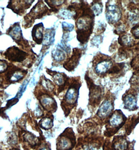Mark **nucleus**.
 Segmentation results:
<instances>
[{"mask_svg":"<svg viewBox=\"0 0 139 150\" xmlns=\"http://www.w3.org/2000/svg\"><path fill=\"white\" fill-rule=\"evenodd\" d=\"M102 3L100 1H94V3L92 4V7L90 8L92 11H93V13L96 16H98L102 13Z\"/></svg>","mask_w":139,"mask_h":150,"instance_id":"5701e85b","label":"nucleus"},{"mask_svg":"<svg viewBox=\"0 0 139 150\" xmlns=\"http://www.w3.org/2000/svg\"><path fill=\"white\" fill-rule=\"evenodd\" d=\"M81 84L76 80H74L68 87L65 96V100L69 104H74L77 102L79 94V89Z\"/></svg>","mask_w":139,"mask_h":150,"instance_id":"423d86ee","label":"nucleus"},{"mask_svg":"<svg viewBox=\"0 0 139 150\" xmlns=\"http://www.w3.org/2000/svg\"><path fill=\"white\" fill-rule=\"evenodd\" d=\"M112 67V62L111 59H103L99 60L95 67V71L99 75H103L108 72Z\"/></svg>","mask_w":139,"mask_h":150,"instance_id":"9b49d317","label":"nucleus"},{"mask_svg":"<svg viewBox=\"0 0 139 150\" xmlns=\"http://www.w3.org/2000/svg\"><path fill=\"white\" fill-rule=\"evenodd\" d=\"M40 101L42 107L47 110H50L53 108H56L55 106H56L54 99L48 95L42 96Z\"/></svg>","mask_w":139,"mask_h":150,"instance_id":"2eb2a0df","label":"nucleus"},{"mask_svg":"<svg viewBox=\"0 0 139 150\" xmlns=\"http://www.w3.org/2000/svg\"><path fill=\"white\" fill-rule=\"evenodd\" d=\"M85 79L88 85H89L90 100H99V98L102 95V87L94 84L92 80L88 76L87 74L86 75Z\"/></svg>","mask_w":139,"mask_h":150,"instance_id":"9d476101","label":"nucleus"},{"mask_svg":"<svg viewBox=\"0 0 139 150\" xmlns=\"http://www.w3.org/2000/svg\"><path fill=\"white\" fill-rule=\"evenodd\" d=\"M114 145L115 150H126L127 149L128 143L127 140L124 138H119L114 142Z\"/></svg>","mask_w":139,"mask_h":150,"instance_id":"4be33fe9","label":"nucleus"},{"mask_svg":"<svg viewBox=\"0 0 139 150\" xmlns=\"http://www.w3.org/2000/svg\"><path fill=\"white\" fill-rule=\"evenodd\" d=\"M49 11L50 10L42 1H38V3L35 5L30 12L24 17L25 25H28V27L30 25V26L35 20L41 18L46 15Z\"/></svg>","mask_w":139,"mask_h":150,"instance_id":"f03ea898","label":"nucleus"},{"mask_svg":"<svg viewBox=\"0 0 139 150\" xmlns=\"http://www.w3.org/2000/svg\"><path fill=\"white\" fill-rule=\"evenodd\" d=\"M83 1L82 15L76 22L77 39L82 45L87 42L93 31L95 15Z\"/></svg>","mask_w":139,"mask_h":150,"instance_id":"f257e3e1","label":"nucleus"},{"mask_svg":"<svg viewBox=\"0 0 139 150\" xmlns=\"http://www.w3.org/2000/svg\"><path fill=\"white\" fill-rule=\"evenodd\" d=\"M124 118H126L121 111L120 112H115L110 118V125L114 127H117L122 125V122L124 121Z\"/></svg>","mask_w":139,"mask_h":150,"instance_id":"f3484780","label":"nucleus"},{"mask_svg":"<svg viewBox=\"0 0 139 150\" xmlns=\"http://www.w3.org/2000/svg\"><path fill=\"white\" fill-rule=\"evenodd\" d=\"M118 42L121 46L129 47L132 45L133 40L130 35L126 34L122 35L121 37H120L118 39Z\"/></svg>","mask_w":139,"mask_h":150,"instance_id":"412c9836","label":"nucleus"},{"mask_svg":"<svg viewBox=\"0 0 139 150\" xmlns=\"http://www.w3.org/2000/svg\"><path fill=\"white\" fill-rule=\"evenodd\" d=\"M8 67L7 61L0 59V74L6 72Z\"/></svg>","mask_w":139,"mask_h":150,"instance_id":"cd10ccee","label":"nucleus"},{"mask_svg":"<svg viewBox=\"0 0 139 150\" xmlns=\"http://www.w3.org/2000/svg\"><path fill=\"white\" fill-rule=\"evenodd\" d=\"M82 55V50L78 48L73 49V54L64 64V67L68 71H73L78 66Z\"/></svg>","mask_w":139,"mask_h":150,"instance_id":"6e6552de","label":"nucleus"},{"mask_svg":"<svg viewBox=\"0 0 139 150\" xmlns=\"http://www.w3.org/2000/svg\"><path fill=\"white\" fill-rule=\"evenodd\" d=\"M102 38L101 36H96L93 38L91 40V44L94 46L98 47V45L102 42Z\"/></svg>","mask_w":139,"mask_h":150,"instance_id":"c756f323","label":"nucleus"},{"mask_svg":"<svg viewBox=\"0 0 139 150\" xmlns=\"http://www.w3.org/2000/svg\"><path fill=\"white\" fill-rule=\"evenodd\" d=\"M131 33L135 38L139 39V24L135 25L131 30Z\"/></svg>","mask_w":139,"mask_h":150,"instance_id":"7c9ffc66","label":"nucleus"},{"mask_svg":"<svg viewBox=\"0 0 139 150\" xmlns=\"http://www.w3.org/2000/svg\"><path fill=\"white\" fill-rule=\"evenodd\" d=\"M54 34L55 33L54 29H47L43 40L44 46H50L53 43Z\"/></svg>","mask_w":139,"mask_h":150,"instance_id":"6ab92c4d","label":"nucleus"},{"mask_svg":"<svg viewBox=\"0 0 139 150\" xmlns=\"http://www.w3.org/2000/svg\"><path fill=\"white\" fill-rule=\"evenodd\" d=\"M124 108L130 110H134L137 107V100L133 95L129 94L123 98Z\"/></svg>","mask_w":139,"mask_h":150,"instance_id":"dca6fc26","label":"nucleus"},{"mask_svg":"<svg viewBox=\"0 0 139 150\" xmlns=\"http://www.w3.org/2000/svg\"><path fill=\"white\" fill-rule=\"evenodd\" d=\"M66 51L61 45H59L52 51V57L54 60L57 62H60L64 60L66 58Z\"/></svg>","mask_w":139,"mask_h":150,"instance_id":"a211bd4d","label":"nucleus"},{"mask_svg":"<svg viewBox=\"0 0 139 150\" xmlns=\"http://www.w3.org/2000/svg\"><path fill=\"white\" fill-rule=\"evenodd\" d=\"M40 150H49V148H47V147H45V146H44V147H42V148L40 149Z\"/></svg>","mask_w":139,"mask_h":150,"instance_id":"2f4dec72","label":"nucleus"},{"mask_svg":"<svg viewBox=\"0 0 139 150\" xmlns=\"http://www.w3.org/2000/svg\"><path fill=\"white\" fill-rule=\"evenodd\" d=\"M42 84L46 90H48L49 91H52L54 87L53 83L51 82L50 80H48L46 78H44L42 80Z\"/></svg>","mask_w":139,"mask_h":150,"instance_id":"bb28decb","label":"nucleus"},{"mask_svg":"<svg viewBox=\"0 0 139 150\" xmlns=\"http://www.w3.org/2000/svg\"><path fill=\"white\" fill-rule=\"evenodd\" d=\"M7 34L12 37L17 44L22 45L25 44V40L22 35V30L19 23H15L7 30Z\"/></svg>","mask_w":139,"mask_h":150,"instance_id":"1a4fd4ad","label":"nucleus"},{"mask_svg":"<svg viewBox=\"0 0 139 150\" xmlns=\"http://www.w3.org/2000/svg\"><path fill=\"white\" fill-rule=\"evenodd\" d=\"M34 2V1H11L7 7L11 8L15 13L22 15Z\"/></svg>","mask_w":139,"mask_h":150,"instance_id":"0eeeda50","label":"nucleus"},{"mask_svg":"<svg viewBox=\"0 0 139 150\" xmlns=\"http://www.w3.org/2000/svg\"><path fill=\"white\" fill-rule=\"evenodd\" d=\"M106 8V17L107 22L111 24L118 22L122 16L121 11L115 3V1H108Z\"/></svg>","mask_w":139,"mask_h":150,"instance_id":"7ed1b4c3","label":"nucleus"},{"mask_svg":"<svg viewBox=\"0 0 139 150\" xmlns=\"http://www.w3.org/2000/svg\"><path fill=\"white\" fill-rule=\"evenodd\" d=\"M44 25L42 23H39L35 25L32 30V37L35 42L38 45L42 43L44 40Z\"/></svg>","mask_w":139,"mask_h":150,"instance_id":"f8f14e48","label":"nucleus"},{"mask_svg":"<svg viewBox=\"0 0 139 150\" xmlns=\"http://www.w3.org/2000/svg\"><path fill=\"white\" fill-rule=\"evenodd\" d=\"M50 71V73H49V74L52 76L54 83L59 85L60 88L64 87L68 80L67 76L64 73Z\"/></svg>","mask_w":139,"mask_h":150,"instance_id":"4468645a","label":"nucleus"},{"mask_svg":"<svg viewBox=\"0 0 139 150\" xmlns=\"http://www.w3.org/2000/svg\"><path fill=\"white\" fill-rule=\"evenodd\" d=\"M62 28L64 31L66 32H71L74 29V25L71 24H69L66 22H63L62 24Z\"/></svg>","mask_w":139,"mask_h":150,"instance_id":"c85d7f7f","label":"nucleus"},{"mask_svg":"<svg viewBox=\"0 0 139 150\" xmlns=\"http://www.w3.org/2000/svg\"><path fill=\"white\" fill-rule=\"evenodd\" d=\"M1 35V31H0V35Z\"/></svg>","mask_w":139,"mask_h":150,"instance_id":"473e14b6","label":"nucleus"},{"mask_svg":"<svg viewBox=\"0 0 139 150\" xmlns=\"http://www.w3.org/2000/svg\"><path fill=\"white\" fill-rule=\"evenodd\" d=\"M129 21L131 24H135L139 21V12L137 10L132 11L128 15Z\"/></svg>","mask_w":139,"mask_h":150,"instance_id":"393cba45","label":"nucleus"},{"mask_svg":"<svg viewBox=\"0 0 139 150\" xmlns=\"http://www.w3.org/2000/svg\"><path fill=\"white\" fill-rule=\"evenodd\" d=\"M124 67V63H117L115 66L111 68L108 73L109 74H116L122 70Z\"/></svg>","mask_w":139,"mask_h":150,"instance_id":"a878e982","label":"nucleus"},{"mask_svg":"<svg viewBox=\"0 0 139 150\" xmlns=\"http://www.w3.org/2000/svg\"><path fill=\"white\" fill-rule=\"evenodd\" d=\"M5 74V79L9 83L18 82L24 78L27 72L16 66H9Z\"/></svg>","mask_w":139,"mask_h":150,"instance_id":"20e7f679","label":"nucleus"},{"mask_svg":"<svg viewBox=\"0 0 139 150\" xmlns=\"http://www.w3.org/2000/svg\"><path fill=\"white\" fill-rule=\"evenodd\" d=\"M113 109L114 106L112 103L108 100H106L102 103V104L98 109V116L102 118H105L111 112Z\"/></svg>","mask_w":139,"mask_h":150,"instance_id":"ddd939ff","label":"nucleus"},{"mask_svg":"<svg viewBox=\"0 0 139 150\" xmlns=\"http://www.w3.org/2000/svg\"><path fill=\"white\" fill-rule=\"evenodd\" d=\"M4 56L10 61L21 62L26 60L28 54L17 47L13 46L7 49L4 53Z\"/></svg>","mask_w":139,"mask_h":150,"instance_id":"39448f33","label":"nucleus"},{"mask_svg":"<svg viewBox=\"0 0 139 150\" xmlns=\"http://www.w3.org/2000/svg\"><path fill=\"white\" fill-rule=\"evenodd\" d=\"M71 140L68 138L63 137L60 139L58 143L59 150H68L71 149Z\"/></svg>","mask_w":139,"mask_h":150,"instance_id":"aec40b11","label":"nucleus"},{"mask_svg":"<svg viewBox=\"0 0 139 150\" xmlns=\"http://www.w3.org/2000/svg\"><path fill=\"white\" fill-rule=\"evenodd\" d=\"M40 125L42 128L45 130H48L51 128L53 126V121L49 117H45L42 119L40 122Z\"/></svg>","mask_w":139,"mask_h":150,"instance_id":"b1692460","label":"nucleus"}]
</instances>
